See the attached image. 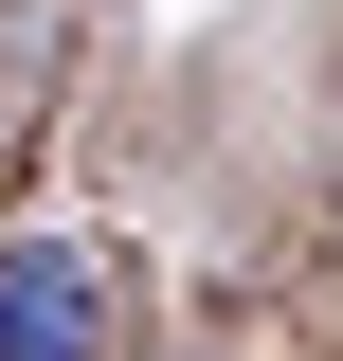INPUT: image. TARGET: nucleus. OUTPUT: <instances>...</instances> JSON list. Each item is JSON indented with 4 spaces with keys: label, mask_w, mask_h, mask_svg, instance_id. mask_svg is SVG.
<instances>
[{
    "label": "nucleus",
    "mask_w": 343,
    "mask_h": 361,
    "mask_svg": "<svg viewBox=\"0 0 343 361\" xmlns=\"http://www.w3.org/2000/svg\"><path fill=\"white\" fill-rule=\"evenodd\" d=\"M0 361H109V271L73 235H0Z\"/></svg>",
    "instance_id": "nucleus-1"
}]
</instances>
